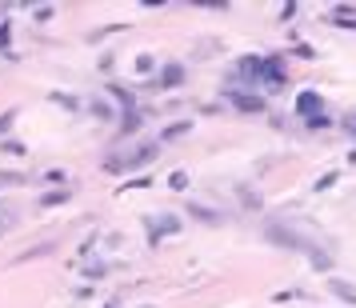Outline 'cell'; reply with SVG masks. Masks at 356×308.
<instances>
[{
    "label": "cell",
    "mask_w": 356,
    "mask_h": 308,
    "mask_svg": "<svg viewBox=\"0 0 356 308\" xmlns=\"http://www.w3.org/2000/svg\"><path fill=\"white\" fill-rule=\"evenodd\" d=\"M321 92H300V97H296V113L300 116H308V120H316V113H321Z\"/></svg>",
    "instance_id": "cell-1"
},
{
    "label": "cell",
    "mask_w": 356,
    "mask_h": 308,
    "mask_svg": "<svg viewBox=\"0 0 356 308\" xmlns=\"http://www.w3.org/2000/svg\"><path fill=\"white\" fill-rule=\"evenodd\" d=\"M328 292H337L344 305H356V284H348V280H328Z\"/></svg>",
    "instance_id": "cell-2"
},
{
    "label": "cell",
    "mask_w": 356,
    "mask_h": 308,
    "mask_svg": "<svg viewBox=\"0 0 356 308\" xmlns=\"http://www.w3.org/2000/svg\"><path fill=\"white\" fill-rule=\"evenodd\" d=\"M152 156H156V145H145V148H136V152H132L124 164H129V168H136V164H148Z\"/></svg>",
    "instance_id": "cell-3"
},
{
    "label": "cell",
    "mask_w": 356,
    "mask_h": 308,
    "mask_svg": "<svg viewBox=\"0 0 356 308\" xmlns=\"http://www.w3.org/2000/svg\"><path fill=\"white\" fill-rule=\"evenodd\" d=\"M180 81H184V68H180V65L164 68V84H180Z\"/></svg>",
    "instance_id": "cell-4"
},
{
    "label": "cell",
    "mask_w": 356,
    "mask_h": 308,
    "mask_svg": "<svg viewBox=\"0 0 356 308\" xmlns=\"http://www.w3.org/2000/svg\"><path fill=\"white\" fill-rule=\"evenodd\" d=\"M152 228H164V232H177V228H180V220H177V216H156V220H152Z\"/></svg>",
    "instance_id": "cell-5"
},
{
    "label": "cell",
    "mask_w": 356,
    "mask_h": 308,
    "mask_svg": "<svg viewBox=\"0 0 356 308\" xmlns=\"http://www.w3.org/2000/svg\"><path fill=\"white\" fill-rule=\"evenodd\" d=\"M180 132H188V124L180 120V124H172V129H164V136H180Z\"/></svg>",
    "instance_id": "cell-6"
}]
</instances>
